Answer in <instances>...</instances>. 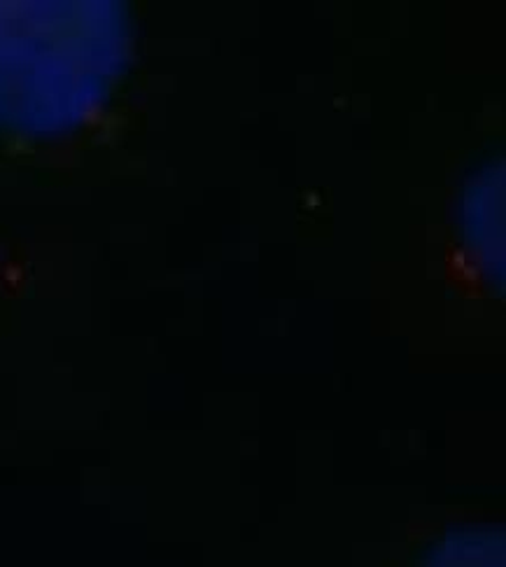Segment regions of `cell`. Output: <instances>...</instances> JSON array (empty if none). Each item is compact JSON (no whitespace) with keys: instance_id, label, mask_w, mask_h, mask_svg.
<instances>
[{"instance_id":"cell-1","label":"cell","mask_w":506,"mask_h":567,"mask_svg":"<svg viewBox=\"0 0 506 567\" xmlns=\"http://www.w3.org/2000/svg\"><path fill=\"white\" fill-rule=\"evenodd\" d=\"M126 27L113 3H0V124L52 134L113 86Z\"/></svg>"}]
</instances>
